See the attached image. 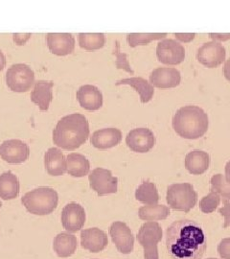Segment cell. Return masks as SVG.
I'll return each instance as SVG.
<instances>
[{
	"label": "cell",
	"instance_id": "cell-3",
	"mask_svg": "<svg viewBox=\"0 0 230 259\" xmlns=\"http://www.w3.org/2000/svg\"><path fill=\"white\" fill-rule=\"evenodd\" d=\"M208 115L202 108L185 106L175 112L173 127L175 133L185 139H198L208 130Z\"/></svg>",
	"mask_w": 230,
	"mask_h": 259
},
{
	"label": "cell",
	"instance_id": "cell-11",
	"mask_svg": "<svg viewBox=\"0 0 230 259\" xmlns=\"http://www.w3.org/2000/svg\"><path fill=\"white\" fill-rule=\"evenodd\" d=\"M226 57L225 48L217 41H209L200 47L197 59L202 65L208 68H215L221 65Z\"/></svg>",
	"mask_w": 230,
	"mask_h": 259
},
{
	"label": "cell",
	"instance_id": "cell-7",
	"mask_svg": "<svg viewBox=\"0 0 230 259\" xmlns=\"http://www.w3.org/2000/svg\"><path fill=\"white\" fill-rule=\"evenodd\" d=\"M6 83L14 93H27L35 83V73L25 64L11 65L6 72Z\"/></svg>",
	"mask_w": 230,
	"mask_h": 259
},
{
	"label": "cell",
	"instance_id": "cell-5",
	"mask_svg": "<svg viewBox=\"0 0 230 259\" xmlns=\"http://www.w3.org/2000/svg\"><path fill=\"white\" fill-rule=\"evenodd\" d=\"M167 203L175 210L189 212L198 202V194L190 184H175L167 189Z\"/></svg>",
	"mask_w": 230,
	"mask_h": 259
},
{
	"label": "cell",
	"instance_id": "cell-4",
	"mask_svg": "<svg viewBox=\"0 0 230 259\" xmlns=\"http://www.w3.org/2000/svg\"><path fill=\"white\" fill-rule=\"evenodd\" d=\"M21 203L28 212L43 216L51 214L57 208L59 195L53 188L41 186L27 192L21 198Z\"/></svg>",
	"mask_w": 230,
	"mask_h": 259
},
{
	"label": "cell",
	"instance_id": "cell-2",
	"mask_svg": "<svg viewBox=\"0 0 230 259\" xmlns=\"http://www.w3.org/2000/svg\"><path fill=\"white\" fill-rule=\"evenodd\" d=\"M89 137V123L82 113H71L58 121L53 131V141L60 148L76 150Z\"/></svg>",
	"mask_w": 230,
	"mask_h": 259
},
{
	"label": "cell",
	"instance_id": "cell-19",
	"mask_svg": "<svg viewBox=\"0 0 230 259\" xmlns=\"http://www.w3.org/2000/svg\"><path fill=\"white\" fill-rule=\"evenodd\" d=\"M122 140V133L117 128H105L93 133L90 138V143L95 148H112L119 144Z\"/></svg>",
	"mask_w": 230,
	"mask_h": 259
},
{
	"label": "cell",
	"instance_id": "cell-14",
	"mask_svg": "<svg viewBox=\"0 0 230 259\" xmlns=\"http://www.w3.org/2000/svg\"><path fill=\"white\" fill-rule=\"evenodd\" d=\"M85 211L80 204L69 203L62 211V224L69 233H75L83 229L85 223Z\"/></svg>",
	"mask_w": 230,
	"mask_h": 259
},
{
	"label": "cell",
	"instance_id": "cell-30",
	"mask_svg": "<svg viewBox=\"0 0 230 259\" xmlns=\"http://www.w3.org/2000/svg\"><path fill=\"white\" fill-rule=\"evenodd\" d=\"M167 36L166 33H130L127 35V40L130 47L145 46L153 40L161 39Z\"/></svg>",
	"mask_w": 230,
	"mask_h": 259
},
{
	"label": "cell",
	"instance_id": "cell-15",
	"mask_svg": "<svg viewBox=\"0 0 230 259\" xmlns=\"http://www.w3.org/2000/svg\"><path fill=\"white\" fill-rule=\"evenodd\" d=\"M46 41L51 53L57 56L69 55L75 48V38L70 33H48Z\"/></svg>",
	"mask_w": 230,
	"mask_h": 259
},
{
	"label": "cell",
	"instance_id": "cell-10",
	"mask_svg": "<svg viewBox=\"0 0 230 259\" xmlns=\"http://www.w3.org/2000/svg\"><path fill=\"white\" fill-rule=\"evenodd\" d=\"M157 56L158 61L164 65H179L185 59V49L175 39L166 38L157 44Z\"/></svg>",
	"mask_w": 230,
	"mask_h": 259
},
{
	"label": "cell",
	"instance_id": "cell-20",
	"mask_svg": "<svg viewBox=\"0 0 230 259\" xmlns=\"http://www.w3.org/2000/svg\"><path fill=\"white\" fill-rule=\"evenodd\" d=\"M53 85L54 83L52 81H37L35 83L31 93V101L37 105L40 111H48L53 99Z\"/></svg>",
	"mask_w": 230,
	"mask_h": 259
},
{
	"label": "cell",
	"instance_id": "cell-8",
	"mask_svg": "<svg viewBox=\"0 0 230 259\" xmlns=\"http://www.w3.org/2000/svg\"><path fill=\"white\" fill-rule=\"evenodd\" d=\"M89 185L99 196L113 194L117 192L118 179L112 176L111 170L105 168H95L90 172L89 176Z\"/></svg>",
	"mask_w": 230,
	"mask_h": 259
},
{
	"label": "cell",
	"instance_id": "cell-27",
	"mask_svg": "<svg viewBox=\"0 0 230 259\" xmlns=\"http://www.w3.org/2000/svg\"><path fill=\"white\" fill-rule=\"evenodd\" d=\"M138 215L144 221L165 220L170 215V209L164 204H148L139 208Z\"/></svg>",
	"mask_w": 230,
	"mask_h": 259
},
{
	"label": "cell",
	"instance_id": "cell-43",
	"mask_svg": "<svg viewBox=\"0 0 230 259\" xmlns=\"http://www.w3.org/2000/svg\"><path fill=\"white\" fill-rule=\"evenodd\" d=\"M207 259H217V258H207Z\"/></svg>",
	"mask_w": 230,
	"mask_h": 259
},
{
	"label": "cell",
	"instance_id": "cell-33",
	"mask_svg": "<svg viewBox=\"0 0 230 259\" xmlns=\"http://www.w3.org/2000/svg\"><path fill=\"white\" fill-rule=\"evenodd\" d=\"M113 54L116 57V67L118 69H124L125 71L129 72L130 74H134V71L131 69L130 65H129V61L127 59V54L122 53L120 51V45L118 41L115 42V50L113 52Z\"/></svg>",
	"mask_w": 230,
	"mask_h": 259
},
{
	"label": "cell",
	"instance_id": "cell-28",
	"mask_svg": "<svg viewBox=\"0 0 230 259\" xmlns=\"http://www.w3.org/2000/svg\"><path fill=\"white\" fill-rule=\"evenodd\" d=\"M135 198L138 202L145 204H157L159 195L157 186L151 182H143L135 191Z\"/></svg>",
	"mask_w": 230,
	"mask_h": 259
},
{
	"label": "cell",
	"instance_id": "cell-24",
	"mask_svg": "<svg viewBox=\"0 0 230 259\" xmlns=\"http://www.w3.org/2000/svg\"><path fill=\"white\" fill-rule=\"evenodd\" d=\"M116 85L121 84H128L130 85L132 89L135 90V92L140 96V101L143 104L150 102L155 94V89L153 84L149 83L147 80L141 78V77H131V78H126L122 79L115 83Z\"/></svg>",
	"mask_w": 230,
	"mask_h": 259
},
{
	"label": "cell",
	"instance_id": "cell-18",
	"mask_svg": "<svg viewBox=\"0 0 230 259\" xmlns=\"http://www.w3.org/2000/svg\"><path fill=\"white\" fill-rule=\"evenodd\" d=\"M108 244V235L98 228H91L81 232V245L84 250L97 253L105 250Z\"/></svg>",
	"mask_w": 230,
	"mask_h": 259
},
{
	"label": "cell",
	"instance_id": "cell-40",
	"mask_svg": "<svg viewBox=\"0 0 230 259\" xmlns=\"http://www.w3.org/2000/svg\"><path fill=\"white\" fill-rule=\"evenodd\" d=\"M5 65H6V58H5V55L3 54V52L0 50V71L4 69Z\"/></svg>",
	"mask_w": 230,
	"mask_h": 259
},
{
	"label": "cell",
	"instance_id": "cell-39",
	"mask_svg": "<svg viewBox=\"0 0 230 259\" xmlns=\"http://www.w3.org/2000/svg\"><path fill=\"white\" fill-rule=\"evenodd\" d=\"M223 74L225 79L230 82V58L225 62V65L223 67Z\"/></svg>",
	"mask_w": 230,
	"mask_h": 259
},
{
	"label": "cell",
	"instance_id": "cell-23",
	"mask_svg": "<svg viewBox=\"0 0 230 259\" xmlns=\"http://www.w3.org/2000/svg\"><path fill=\"white\" fill-rule=\"evenodd\" d=\"M78 241L76 236L68 232L59 233L53 242V249L59 257L66 258L73 255L77 250Z\"/></svg>",
	"mask_w": 230,
	"mask_h": 259
},
{
	"label": "cell",
	"instance_id": "cell-34",
	"mask_svg": "<svg viewBox=\"0 0 230 259\" xmlns=\"http://www.w3.org/2000/svg\"><path fill=\"white\" fill-rule=\"evenodd\" d=\"M219 254L222 259H230V237L224 238L218 246Z\"/></svg>",
	"mask_w": 230,
	"mask_h": 259
},
{
	"label": "cell",
	"instance_id": "cell-17",
	"mask_svg": "<svg viewBox=\"0 0 230 259\" xmlns=\"http://www.w3.org/2000/svg\"><path fill=\"white\" fill-rule=\"evenodd\" d=\"M81 107L86 111H98L103 106L101 91L92 84H83L76 93Z\"/></svg>",
	"mask_w": 230,
	"mask_h": 259
},
{
	"label": "cell",
	"instance_id": "cell-21",
	"mask_svg": "<svg viewBox=\"0 0 230 259\" xmlns=\"http://www.w3.org/2000/svg\"><path fill=\"white\" fill-rule=\"evenodd\" d=\"M46 171L51 176H63L66 172V158L60 149L52 147L44 155Z\"/></svg>",
	"mask_w": 230,
	"mask_h": 259
},
{
	"label": "cell",
	"instance_id": "cell-36",
	"mask_svg": "<svg viewBox=\"0 0 230 259\" xmlns=\"http://www.w3.org/2000/svg\"><path fill=\"white\" fill-rule=\"evenodd\" d=\"M14 41L18 45V46H23L28 39L31 37L30 33H24V34H14Z\"/></svg>",
	"mask_w": 230,
	"mask_h": 259
},
{
	"label": "cell",
	"instance_id": "cell-9",
	"mask_svg": "<svg viewBox=\"0 0 230 259\" xmlns=\"http://www.w3.org/2000/svg\"><path fill=\"white\" fill-rule=\"evenodd\" d=\"M30 156V148L19 139H8L0 144V157L11 164H19L26 161Z\"/></svg>",
	"mask_w": 230,
	"mask_h": 259
},
{
	"label": "cell",
	"instance_id": "cell-16",
	"mask_svg": "<svg viewBox=\"0 0 230 259\" xmlns=\"http://www.w3.org/2000/svg\"><path fill=\"white\" fill-rule=\"evenodd\" d=\"M181 81L180 72L173 67H158L150 75V82L158 89H173Z\"/></svg>",
	"mask_w": 230,
	"mask_h": 259
},
{
	"label": "cell",
	"instance_id": "cell-35",
	"mask_svg": "<svg viewBox=\"0 0 230 259\" xmlns=\"http://www.w3.org/2000/svg\"><path fill=\"white\" fill-rule=\"evenodd\" d=\"M219 213L224 218L223 228L226 229L227 227H230V203L224 202V205L219 209Z\"/></svg>",
	"mask_w": 230,
	"mask_h": 259
},
{
	"label": "cell",
	"instance_id": "cell-25",
	"mask_svg": "<svg viewBox=\"0 0 230 259\" xmlns=\"http://www.w3.org/2000/svg\"><path fill=\"white\" fill-rule=\"evenodd\" d=\"M20 191L19 179L13 172L8 171L0 175V198L8 201L16 199Z\"/></svg>",
	"mask_w": 230,
	"mask_h": 259
},
{
	"label": "cell",
	"instance_id": "cell-31",
	"mask_svg": "<svg viewBox=\"0 0 230 259\" xmlns=\"http://www.w3.org/2000/svg\"><path fill=\"white\" fill-rule=\"evenodd\" d=\"M211 191L222 197V201L227 202L230 201V183L226 181L225 177L221 174H217L211 178Z\"/></svg>",
	"mask_w": 230,
	"mask_h": 259
},
{
	"label": "cell",
	"instance_id": "cell-38",
	"mask_svg": "<svg viewBox=\"0 0 230 259\" xmlns=\"http://www.w3.org/2000/svg\"><path fill=\"white\" fill-rule=\"evenodd\" d=\"M209 37H211L212 39H214V41H225L230 38V33H226V34H220V33H209Z\"/></svg>",
	"mask_w": 230,
	"mask_h": 259
},
{
	"label": "cell",
	"instance_id": "cell-1",
	"mask_svg": "<svg viewBox=\"0 0 230 259\" xmlns=\"http://www.w3.org/2000/svg\"><path fill=\"white\" fill-rule=\"evenodd\" d=\"M166 246L172 259H201L207 244L202 227L193 220L182 219L167 229Z\"/></svg>",
	"mask_w": 230,
	"mask_h": 259
},
{
	"label": "cell",
	"instance_id": "cell-12",
	"mask_svg": "<svg viewBox=\"0 0 230 259\" xmlns=\"http://www.w3.org/2000/svg\"><path fill=\"white\" fill-rule=\"evenodd\" d=\"M110 235L116 249L123 254H129L133 250L134 237L126 223L116 221L111 224Z\"/></svg>",
	"mask_w": 230,
	"mask_h": 259
},
{
	"label": "cell",
	"instance_id": "cell-13",
	"mask_svg": "<svg viewBox=\"0 0 230 259\" xmlns=\"http://www.w3.org/2000/svg\"><path fill=\"white\" fill-rule=\"evenodd\" d=\"M126 143L131 151L143 154L154 148L156 137L148 128H136L131 130L127 135Z\"/></svg>",
	"mask_w": 230,
	"mask_h": 259
},
{
	"label": "cell",
	"instance_id": "cell-37",
	"mask_svg": "<svg viewBox=\"0 0 230 259\" xmlns=\"http://www.w3.org/2000/svg\"><path fill=\"white\" fill-rule=\"evenodd\" d=\"M175 37L177 39H179L180 41H184V42H189L191 40H193L195 37H196V34L195 33H188V34H183V33H175Z\"/></svg>",
	"mask_w": 230,
	"mask_h": 259
},
{
	"label": "cell",
	"instance_id": "cell-26",
	"mask_svg": "<svg viewBox=\"0 0 230 259\" xmlns=\"http://www.w3.org/2000/svg\"><path fill=\"white\" fill-rule=\"evenodd\" d=\"M67 173L75 178H82L89 173L90 162L83 155L71 153L66 157Z\"/></svg>",
	"mask_w": 230,
	"mask_h": 259
},
{
	"label": "cell",
	"instance_id": "cell-29",
	"mask_svg": "<svg viewBox=\"0 0 230 259\" xmlns=\"http://www.w3.org/2000/svg\"><path fill=\"white\" fill-rule=\"evenodd\" d=\"M106 44V37L103 33H80L79 45L85 50H98L104 47Z\"/></svg>",
	"mask_w": 230,
	"mask_h": 259
},
{
	"label": "cell",
	"instance_id": "cell-22",
	"mask_svg": "<svg viewBox=\"0 0 230 259\" xmlns=\"http://www.w3.org/2000/svg\"><path fill=\"white\" fill-rule=\"evenodd\" d=\"M210 164V157L206 152L194 150L185 157V168L192 175H202Z\"/></svg>",
	"mask_w": 230,
	"mask_h": 259
},
{
	"label": "cell",
	"instance_id": "cell-6",
	"mask_svg": "<svg viewBox=\"0 0 230 259\" xmlns=\"http://www.w3.org/2000/svg\"><path fill=\"white\" fill-rule=\"evenodd\" d=\"M160 225L154 221L144 223L137 233V240L144 249V258L159 259L157 245L162 239Z\"/></svg>",
	"mask_w": 230,
	"mask_h": 259
},
{
	"label": "cell",
	"instance_id": "cell-42",
	"mask_svg": "<svg viewBox=\"0 0 230 259\" xmlns=\"http://www.w3.org/2000/svg\"><path fill=\"white\" fill-rule=\"evenodd\" d=\"M1 206H2V204H1V203H0V207H1Z\"/></svg>",
	"mask_w": 230,
	"mask_h": 259
},
{
	"label": "cell",
	"instance_id": "cell-41",
	"mask_svg": "<svg viewBox=\"0 0 230 259\" xmlns=\"http://www.w3.org/2000/svg\"><path fill=\"white\" fill-rule=\"evenodd\" d=\"M224 171H225V179H226L227 182L230 183V160L225 164Z\"/></svg>",
	"mask_w": 230,
	"mask_h": 259
},
{
	"label": "cell",
	"instance_id": "cell-32",
	"mask_svg": "<svg viewBox=\"0 0 230 259\" xmlns=\"http://www.w3.org/2000/svg\"><path fill=\"white\" fill-rule=\"evenodd\" d=\"M221 203V197L220 195L214 191H210V193L207 196H204L200 202V207L203 213L209 214L219 206Z\"/></svg>",
	"mask_w": 230,
	"mask_h": 259
}]
</instances>
